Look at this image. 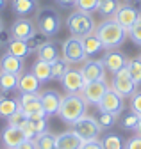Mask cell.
<instances>
[{"label":"cell","mask_w":141,"mask_h":149,"mask_svg":"<svg viewBox=\"0 0 141 149\" xmlns=\"http://www.w3.org/2000/svg\"><path fill=\"white\" fill-rule=\"evenodd\" d=\"M86 108H87V101L84 100L82 94H66L61 101L57 116L61 117L63 123L73 126L80 117L86 116Z\"/></svg>","instance_id":"6da1fadb"},{"label":"cell","mask_w":141,"mask_h":149,"mask_svg":"<svg viewBox=\"0 0 141 149\" xmlns=\"http://www.w3.org/2000/svg\"><path fill=\"white\" fill-rule=\"evenodd\" d=\"M98 39L102 41L104 48L105 50H113V48H118L123 41H125L127 37V30L120 27L114 18H107V20H104L97 29H95Z\"/></svg>","instance_id":"7a4b0ae2"},{"label":"cell","mask_w":141,"mask_h":149,"mask_svg":"<svg viewBox=\"0 0 141 149\" xmlns=\"http://www.w3.org/2000/svg\"><path fill=\"white\" fill-rule=\"evenodd\" d=\"M68 30L72 32V36L77 37H84L87 34L95 32V20L91 13H82V11H75L68 16Z\"/></svg>","instance_id":"3957f363"},{"label":"cell","mask_w":141,"mask_h":149,"mask_svg":"<svg viewBox=\"0 0 141 149\" xmlns=\"http://www.w3.org/2000/svg\"><path fill=\"white\" fill-rule=\"evenodd\" d=\"M61 16L56 9H52V7H45V9H39L38 11V30L47 36V37H52V36H56L59 30H61Z\"/></svg>","instance_id":"277c9868"},{"label":"cell","mask_w":141,"mask_h":149,"mask_svg":"<svg viewBox=\"0 0 141 149\" xmlns=\"http://www.w3.org/2000/svg\"><path fill=\"white\" fill-rule=\"evenodd\" d=\"M63 59H66L70 64L87 61V55H86L84 45H82V37L72 36V37H68V39H64V43H63Z\"/></svg>","instance_id":"5b68a950"},{"label":"cell","mask_w":141,"mask_h":149,"mask_svg":"<svg viewBox=\"0 0 141 149\" xmlns=\"http://www.w3.org/2000/svg\"><path fill=\"white\" fill-rule=\"evenodd\" d=\"M111 89L116 91L121 98H130L134 92L137 91V84L132 80L130 73L125 68V69H121V71H118V73L113 74V85H111Z\"/></svg>","instance_id":"8992f818"},{"label":"cell","mask_w":141,"mask_h":149,"mask_svg":"<svg viewBox=\"0 0 141 149\" xmlns=\"http://www.w3.org/2000/svg\"><path fill=\"white\" fill-rule=\"evenodd\" d=\"M73 132H75L84 142H87V140H97V139L100 137V133H102V128L98 126L97 119H93V117H90V116H84V117H80V119L73 124Z\"/></svg>","instance_id":"52a82bcc"},{"label":"cell","mask_w":141,"mask_h":149,"mask_svg":"<svg viewBox=\"0 0 141 149\" xmlns=\"http://www.w3.org/2000/svg\"><path fill=\"white\" fill-rule=\"evenodd\" d=\"M123 100L125 98H121L116 91H113L109 87V91L104 94V98L98 101V110L100 112H107V114H114V116H120L123 108H125V103H123Z\"/></svg>","instance_id":"ba28073f"},{"label":"cell","mask_w":141,"mask_h":149,"mask_svg":"<svg viewBox=\"0 0 141 149\" xmlns=\"http://www.w3.org/2000/svg\"><path fill=\"white\" fill-rule=\"evenodd\" d=\"M18 103H20V108L29 117H43V116H47L45 110H43V105H41L39 92L38 94H20Z\"/></svg>","instance_id":"9c48e42d"},{"label":"cell","mask_w":141,"mask_h":149,"mask_svg":"<svg viewBox=\"0 0 141 149\" xmlns=\"http://www.w3.org/2000/svg\"><path fill=\"white\" fill-rule=\"evenodd\" d=\"M114 18V22L120 25V27H123L127 32H129V29L139 20V11L134 7V6H130V4H121L120 6V9L116 11V14L113 16Z\"/></svg>","instance_id":"30bf717a"},{"label":"cell","mask_w":141,"mask_h":149,"mask_svg":"<svg viewBox=\"0 0 141 149\" xmlns=\"http://www.w3.org/2000/svg\"><path fill=\"white\" fill-rule=\"evenodd\" d=\"M109 91V85L105 80H98V82H87L84 84V89L80 94L84 96V100L87 103H93V105H98V101L104 98V94Z\"/></svg>","instance_id":"8fae6325"},{"label":"cell","mask_w":141,"mask_h":149,"mask_svg":"<svg viewBox=\"0 0 141 149\" xmlns=\"http://www.w3.org/2000/svg\"><path fill=\"white\" fill-rule=\"evenodd\" d=\"M105 66L102 61H95V59H90L86 61L82 69H80V74L84 82H98V80H105Z\"/></svg>","instance_id":"7c38bea8"},{"label":"cell","mask_w":141,"mask_h":149,"mask_svg":"<svg viewBox=\"0 0 141 149\" xmlns=\"http://www.w3.org/2000/svg\"><path fill=\"white\" fill-rule=\"evenodd\" d=\"M102 62L105 66V71H109V73L114 74V73H118V71H121V69L127 68L129 57H127L125 53L118 52V50H111V52H107L102 57Z\"/></svg>","instance_id":"4fadbf2b"},{"label":"cell","mask_w":141,"mask_h":149,"mask_svg":"<svg viewBox=\"0 0 141 149\" xmlns=\"http://www.w3.org/2000/svg\"><path fill=\"white\" fill-rule=\"evenodd\" d=\"M61 84L64 87V91L68 94H80L82 89H84V78L80 71L77 69H68V73H64V77L61 78Z\"/></svg>","instance_id":"5bb4252c"},{"label":"cell","mask_w":141,"mask_h":149,"mask_svg":"<svg viewBox=\"0 0 141 149\" xmlns=\"http://www.w3.org/2000/svg\"><path fill=\"white\" fill-rule=\"evenodd\" d=\"M11 37L14 39H23L27 41L29 37H32L36 34V25H34L29 18H18L13 25H11Z\"/></svg>","instance_id":"9a60e30c"},{"label":"cell","mask_w":141,"mask_h":149,"mask_svg":"<svg viewBox=\"0 0 141 149\" xmlns=\"http://www.w3.org/2000/svg\"><path fill=\"white\" fill-rule=\"evenodd\" d=\"M39 96H41V105H43V110H45L47 117H48V116H56L57 112H59L63 96L59 94L57 91H52V89L43 91Z\"/></svg>","instance_id":"2e32d148"},{"label":"cell","mask_w":141,"mask_h":149,"mask_svg":"<svg viewBox=\"0 0 141 149\" xmlns=\"http://www.w3.org/2000/svg\"><path fill=\"white\" fill-rule=\"evenodd\" d=\"M23 133H25V139L29 140H36L38 135L45 133L48 130V121H47V116L43 117H29V123L22 128Z\"/></svg>","instance_id":"e0dca14e"},{"label":"cell","mask_w":141,"mask_h":149,"mask_svg":"<svg viewBox=\"0 0 141 149\" xmlns=\"http://www.w3.org/2000/svg\"><path fill=\"white\" fill-rule=\"evenodd\" d=\"M41 87V82L36 78V74L30 73H22L18 78V89L22 94H38Z\"/></svg>","instance_id":"ac0fdd59"},{"label":"cell","mask_w":141,"mask_h":149,"mask_svg":"<svg viewBox=\"0 0 141 149\" xmlns=\"http://www.w3.org/2000/svg\"><path fill=\"white\" fill-rule=\"evenodd\" d=\"M0 71L13 73V74H22V71H23V59L6 52L2 55V59H0Z\"/></svg>","instance_id":"d6986e66"},{"label":"cell","mask_w":141,"mask_h":149,"mask_svg":"<svg viewBox=\"0 0 141 149\" xmlns=\"http://www.w3.org/2000/svg\"><path fill=\"white\" fill-rule=\"evenodd\" d=\"M2 142L7 149H14L18 144H22L25 140V133L22 128H16V126H7L4 132H2Z\"/></svg>","instance_id":"ffe728a7"},{"label":"cell","mask_w":141,"mask_h":149,"mask_svg":"<svg viewBox=\"0 0 141 149\" xmlns=\"http://www.w3.org/2000/svg\"><path fill=\"white\" fill-rule=\"evenodd\" d=\"M84 144V140L73 132V130H70V132H63L57 135V149H80Z\"/></svg>","instance_id":"44dd1931"},{"label":"cell","mask_w":141,"mask_h":149,"mask_svg":"<svg viewBox=\"0 0 141 149\" xmlns=\"http://www.w3.org/2000/svg\"><path fill=\"white\" fill-rule=\"evenodd\" d=\"M11 6H13V11L22 18L38 13V0H13Z\"/></svg>","instance_id":"7402d4cb"},{"label":"cell","mask_w":141,"mask_h":149,"mask_svg":"<svg viewBox=\"0 0 141 149\" xmlns=\"http://www.w3.org/2000/svg\"><path fill=\"white\" fill-rule=\"evenodd\" d=\"M38 59L39 61H45V62H54L59 59V50L56 46V43L52 41H45L39 48H38Z\"/></svg>","instance_id":"603a6c76"},{"label":"cell","mask_w":141,"mask_h":149,"mask_svg":"<svg viewBox=\"0 0 141 149\" xmlns=\"http://www.w3.org/2000/svg\"><path fill=\"white\" fill-rule=\"evenodd\" d=\"M82 45H84V52H86L87 57H93V55H97L100 50H104V45L98 39L97 32H91V34L84 36L82 37Z\"/></svg>","instance_id":"cb8c5ba5"},{"label":"cell","mask_w":141,"mask_h":149,"mask_svg":"<svg viewBox=\"0 0 141 149\" xmlns=\"http://www.w3.org/2000/svg\"><path fill=\"white\" fill-rule=\"evenodd\" d=\"M30 71L36 74V78H38L41 84L52 80V66H50V62H45V61H39V59H38L36 62H34V66H32Z\"/></svg>","instance_id":"d4e9b609"},{"label":"cell","mask_w":141,"mask_h":149,"mask_svg":"<svg viewBox=\"0 0 141 149\" xmlns=\"http://www.w3.org/2000/svg\"><path fill=\"white\" fill-rule=\"evenodd\" d=\"M7 52L16 55V57H20V59H25L27 55H30V48H29L27 41L14 39V37H11V41L7 43Z\"/></svg>","instance_id":"484cf974"},{"label":"cell","mask_w":141,"mask_h":149,"mask_svg":"<svg viewBox=\"0 0 141 149\" xmlns=\"http://www.w3.org/2000/svg\"><path fill=\"white\" fill-rule=\"evenodd\" d=\"M120 6H121L120 0H100L98 7H97V13L107 20V18H113L116 14V11L120 9Z\"/></svg>","instance_id":"4316f807"},{"label":"cell","mask_w":141,"mask_h":149,"mask_svg":"<svg viewBox=\"0 0 141 149\" xmlns=\"http://www.w3.org/2000/svg\"><path fill=\"white\" fill-rule=\"evenodd\" d=\"M100 144H102V149H125V142H123L121 135L118 133H105L102 139H100Z\"/></svg>","instance_id":"83f0119b"},{"label":"cell","mask_w":141,"mask_h":149,"mask_svg":"<svg viewBox=\"0 0 141 149\" xmlns=\"http://www.w3.org/2000/svg\"><path fill=\"white\" fill-rule=\"evenodd\" d=\"M18 78H20V74L0 71V91L2 92H11L14 89H18Z\"/></svg>","instance_id":"f1b7e54d"},{"label":"cell","mask_w":141,"mask_h":149,"mask_svg":"<svg viewBox=\"0 0 141 149\" xmlns=\"http://www.w3.org/2000/svg\"><path fill=\"white\" fill-rule=\"evenodd\" d=\"M16 110H20L18 100L7 98V96H2V98H0V117H9V116L14 114Z\"/></svg>","instance_id":"f546056e"},{"label":"cell","mask_w":141,"mask_h":149,"mask_svg":"<svg viewBox=\"0 0 141 149\" xmlns=\"http://www.w3.org/2000/svg\"><path fill=\"white\" fill-rule=\"evenodd\" d=\"M36 147L38 149H57V135L45 132L36 137Z\"/></svg>","instance_id":"4dcf8cb0"},{"label":"cell","mask_w":141,"mask_h":149,"mask_svg":"<svg viewBox=\"0 0 141 149\" xmlns=\"http://www.w3.org/2000/svg\"><path fill=\"white\" fill-rule=\"evenodd\" d=\"M68 61L66 59H57V61H54L50 66H52V80H61L63 77H64V73H68Z\"/></svg>","instance_id":"1f68e13d"},{"label":"cell","mask_w":141,"mask_h":149,"mask_svg":"<svg viewBox=\"0 0 141 149\" xmlns=\"http://www.w3.org/2000/svg\"><path fill=\"white\" fill-rule=\"evenodd\" d=\"M127 71L130 73L132 80L139 85L141 84V59H129V64H127Z\"/></svg>","instance_id":"d6a6232c"},{"label":"cell","mask_w":141,"mask_h":149,"mask_svg":"<svg viewBox=\"0 0 141 149\" xmlns=\"http://www.w3.org/2000/svg\"><path fill=\"white\" fill-rule=\"evenodd\" d=\"M7 121H9V126H16V128H23L27 123H29V116L25 114V112L20 108V110H16L13 116H9L7 117Z\"/></svg>","instance_id":"836d02e7"},{"label":"cell","mask_w":141,"mask_h":149,"mask_svg":"<svg viewBox=\"0 0 141 149\" xmlns=\"http://www.w3.org/2000/svg\"><path fill=\"white\" fill-rule=\"evenodd\" d=\"M116 119H118V116H114V114L100 112L98 117H97V123H98V126H100L102 130H109V128H113V126L116 124Z\"/></svg>","instance_id":"e575fe53"},{"label":"cell","mask_w":141,"mask_h":149,"mask_svg":"<svg viewBox=\"0 0 141 149\" xmlns=\"http://www.w3.org/2000/svg\"><path fill=\"white\" fill-rule=\"evenodd\" d=\"M98 2L100 0H75V7L77 11H82V13H93L97 11Z\"/></svg>","instance_id":"d590c367"},{"label":"cell","mask_w":141,"mask_h":149,"mask_svg":"<svg viewBox=\"0 0 141 149\" xmlns=\"http://www.w3.org/2000/svg\"><path fill=\"white\" fill-rule=\"evenodd\" d=\"M45 41H47V36H43L41 32H36L32 37H29V39H27V45H29V48H30V53H32V52H38V48H39Z\"/></svg>","instance_id":"8d00e7d4"},{"label":"cell","mask_w":141,"mask_h":149,"mask_svg":"<svg viewBox=\"0 0 141 149\" xmlns=\"http://www.w3.org/2000/svg\"><path fill=\"white\" fill-rule=\"evenodd\" d=\"M129 37H130V39H132V43L134 45H137V46H141V18H139V20L129 29Z\"/></svg>","instance_id":"74e56055"},{"label":"cell","mask_w":141,"mask_h":149,"mask_svg":"<svg viewBox=\"0 0 141 149\" xmlns=\"http://www.w3.org/2000/svg\"><path fill=\"white\" fill-rule=\"evenodd\" d=\"M139 123V116L134 114V112H129V114L123 116V121H121V126L125 130H134Z\"/></svg>","instance_id":"f35d334b"},{"label":"cell","mask_w":141,"mask_h":149,"mask_svg":"<svg viewBox=\"0 0 141 149\" xmlns=\"http://www.w3.org/2000/svg\"><path fill=\"white\" fill-rule=\"evenodd\" d=\"M130 110L141 117V92H137V91L130 96Z\"/></svg>","instance_id":"ab89813d"},{"label":"cell","mask_w":141,"mask_h":149,"mask_svg":"<svg viewBox=\"0 0 141 149\" xmlns=\"http://www.w3.org/2000/svg\"><path fill=\"white\" fill-rule=\"evenodd\" d=\"M125 149H141V137L134 135L125 142Z\"/></svg>","instance_id":"60d3db41"},{"label":"cell","mask_w":141,"mask_h":149,"mask_svg":"<svg viewBox=\"0 0 141 149\" xmlns=\"http://www.w3.org/2000/svg\"><path fill=\"white\" fill-rule=\"evenodd\" d=\"M14 149H38V147H36V140H29V139H25L22 144H18Z\"/></svg>","instance_id":"b9f144b4"},{"label":"cell","mask_w":141,"mask_h":149,"mask_svg":"<svg viewBox=\"0 0 141 149\" xmlns=\"http://www.w3.org/2000/svg\"><path fill=\"white\" fill-rule=\"evenodd\" d=\"M80 149H102V144H100L98 139H97V140H87V142L82 144Z\"/></svg>","instance_id":"7bdbcfd3"},{"label":"cell","mask_w":141,"mask_h":149,"mask_svg":"<svg viewBox=\"0 0 141 149\" xmlns=\"http://www.w3.org/2000/svg\"><path fill=\"white\" fill-rule=\"evenodd\" d=\"M9 43L11 41V32L7 34V32H4V30H0V43Z\"/></svg>","instance_id":"ee69618b"},{"label":"cell","mask_w":141,"mask_h":149,"mask_svg":"<svg viewBox=\"0 0 141 149\" xmlns=\"http://www.w3.org/2000/svg\"><path fill=\"white\" fill-rule=\"evenodd\" d=\"M57 4L68 7V6H75V0H57Z\"/></svg>","instance_id":"f6af8a7d"},{"label":"cell","mask_w":141,"mask_h":149,"mask_svg":"<svg viewBox=\"0 0 141 149\" xmlns=\"http://www.w3.org/2000/svg\"><path fill=\"white\" fill-rule=\"evenodd\" d=\"M134 132H136V135H139V137H141V117H139V123H137V126L134 128Z\"/></svg>","instance_id":"bcb514c9"},{"label":"cell","mask_w":141,"mask_h":149,"mask_svg":"<svg viewBox=\"0 0 141 149\" xmlns=\"http://www.w3.org/2000/svg\"><path fill=\"white\" fill-rule=\"evenodd\" d=\"M6 4H7V0H0V11L6 9Z\"/></svg>","instance_id":"7dc6e473"},{"label":"cell","mask_w":141,"mask_h":149,"mask_svg":"<svg viewBox=\"0 0 141 149\" xmlns=\"http://www.w3.org/2000/svg\"><path fill=\"white\" fill-rule=\"evenodd\" d=\"M0 30H4V22L0 20Z\"/></svg>","instance_id":"c3c4849f"},{"label":"cell","mask_w":141,"mask_h":149,"mask_svg":"<svg viewBox=\"0 0 141 149\" xmlns=\"http://www.w3.org/2000/svg\"><path fill=\"white\" fill-rule=\"evenodd\" d=\"M139 59H141V55H139Z\"/></svg>","instance_id":"681fc988"}]
</instances>
